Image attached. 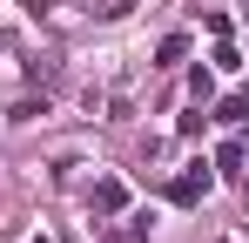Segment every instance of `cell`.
<instances>
[{"label":"cell","instance_id":"cell-4","mask_svg":"<svg viewBox=\"0 0 249 243\" xmlns=\"http://www.w3.org/2000/svg\"><path fill=\"white\" fill-rule=\"evenodd\" d=\"M215 162H222V176H243V142H222Z\"/></svg>","mask_w":249,"mask_h":243},{"label":"cell","instance_id":"cell-3","mask_svg":"<svg viewBox=\"0 0 249 243\" xmlns=\"http://www.w3.org/2000/svg\"><path fill=\"white\" fill-rule=\"evenodd\" d=\"M182 54H189V34H168L162 47H155V68H175V61H182Z\"/></svg>","mask_w":249,"mask_h":243},{"label":"cell","instance_id":"cell-5","mask_svg":"<svg viewBox=\"0 0 249 243\" xmlns=\"http://www.w3.org/2000/svg\"><path fill=\"white\" fill-rule=\"evenodd\" d=\"M41 115H47V95H41V101H34V95L14 101V122H41Z\"/></svg>","mask_w":249,"mask_h":243},{"label":"cell","instance_id":"cell-1","mask_svg":"<svg viewBox=\"0 0 249 243\" xmlns=\"http://www.w3.org/2000/svg\"><path fill=\"white\" fill-rule=\"evenodd\" d=\"M209 189H215V176H209V162H189V169H182V176L168 182V202H175V209H196V202H202Z\"/></svg>","mask_w":249,"mask_h":243},{"label":"cell","instance_id":"cell-2","mask_svg":"<svg viewBox=\"0 0 249 243\" xmlns=\"http://www.w3.org/2000/svg\"><path fill=\"white\" fill-rule=\"evenodd\" d=\"M88 209H94V216H122L128 209V182H115V176L94 182V189H88Z\"/></svg>","mask_w":249,"mask_h":243},{"label":"cell","instance_id":"cell-6","mask_svg":"<svg viewBox=\"0 0 249 243\" xmlns=\"http://www.w3.org/2000/svg\"><path fill=\"white\" fill-rule=\"evenodd\" d=\"M215 115H222V122H236V115H249V81H243V88H236V95H229V101H222V108H215Z\"/></svg>","mask_w":249,"mask_h":243}]
</instances>
